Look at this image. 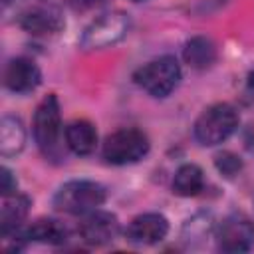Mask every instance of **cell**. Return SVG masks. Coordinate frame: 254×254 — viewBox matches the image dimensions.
<instances>
[{
	"label": "cell",
	"instance_id": "6da1fadb",
	"mask_svg": "<svg viewBox=\"0 0 254 254\" xmlns=\"http://www.w3.org/2000/svg\"><path fill=\"white\" fill-rule=\"evenodd\" d=\"M107 198L103 185L87 179H73L64 183L54 194V208L65 214L83 216L99 208Z\"/></svg>",
	"mask_w": 254,
	"mask_h": 254
},
{
	"label": "cell",
	"instance_id": "7a4b0ae2",
	"mask_svg": "<svg viewBox=\"0 0 254 254\" xmlns=\"http://www.w3.org/2000/svg\"><path fill=\"white\" fill-rule=\"evenodd\" d=\"M238 123H240L238 111L230 103H214L198 115L192 133L200 145L214 147L224 143L238 129Z\"/></svg>",
	"mask_w": 254,
	"mask_h": 254
},
{
	"label": "cell",
	"instance_id": "3957f363",
	"mask_svg": "<svg viewBox=\"0 0 254 254\" xmlns=\"http://www.w3.org/2000/svg\"><path fill=\"white\" fill-rule=\"evenodd\" d=\"M32 131L38 149L48 159H56L60 155V135H62V113L60 101L54 93L46 95L34 111Z\"/></svg>",
	"mask_w": 254,
	"mask_h": 254
},
{
	"label": "cell",
	"instance_id": "277c9868",
	"mask_svg": "<svg viewBox=\"0 0 254 254\" xmlns=\"http://www.w3.org/2000/svg\"><path fill=\"white\" fill-rule=\"evenodd\" d=\"M181 65L175 56H161L141 65L133 79L135 83L153 97H167L181 81Z\"/></svg>",
	"mask_w": 254,
	"mask_h": 254
},
{
	"label": "cell",
	"instance_id": "5b68a950",
	"mask_svg": "<svg viewBox=\"0 0 254 254\" xmlns=\"http://www.w3.org/2000/svg\"><path fill=\"white\" fill-rule=\"evenodd\" d=\"M129 30H131L129 14L121 10H111L91 20L85 26L79 44L83 50H105L121 42L129 34Z\"/></svg>",
	"mask_w": 254,
	"mask_h": 254
},
{
	"label": "cell",
	"instance_id": "8992f818",
	"mask_svg": "<svg viewBox=\"0 0 254 254\" xmlns=\"http://www.w3.org/2000/svg\"><path fill=\"white\" fill-rule=\"evenodd\" d=\"M149 149V137L141 129L125 127L105 137L101 155L109 165H131L147 157Z\"/></svg>",
	"mask_w": 254,
	"mask_h": 254
},
{
	"label": "cell",
	"instance_id": "52a82bcc",
	"mask_svg": "<svg viewBox=\"0 0 254 254\" xmlns=\"http://www.w3.org/2000/svg\"><path fill=\"white\" fill-rule=\"evenodd\" d=\"M214 238L222 252H248L254 246V224L248 216L232 212L226 218H222V222L216 226Z\"/></svg>",
	"mask_w": 254,
	"mask_h": 254
},
{
	"label": "cell",
	"instance_id": "ba28073f",
	"mask_svg": "<svg viewBox=\"0 0 254 254\" xmlns=\"http://www.w3.org/2000/svg\"><path fill=\"white\" fill-rule=\"evenodd\" d=\"M119 230H121L119 218L113 212L99 208L83 214V218L77 224L79 238L89 246H105L113 242L119 236Z\"/></svg>",
	"mask_w": 254,
	"mask_h": 254
},
{
	"label": "cell",
	"instance_id": "9c48e42d",
	"mask_svg": "<svg viewBox=\"0 0 254 254\" xmlns=\"http://www.w3.org/2000/svg\"><path fill=\"white\" fill-rule=\"evenodd\" d=\"M169 234V220L159 214V212H145L135 216L127 228H125V238L131 244L137 246H151L161 242Z\"/></svg>",
	"mask_w": 254,
	"mask_h": 254
},
{
	"label": "cell",
	"instance_id": "30bf717a",
	"mask_svg": "<svg viewBox=\"0 0 254 254\" xmlns=\"http://www.w3.org/2000/svg\"><path fill=\"white\" fill-rule=\"evenodd\" d=\"M20 26L32 36H54L64 28V18L56 6L32 4L20 14Z\"/></svg>",
	"mask_w": 254,
	"mask_h": 254
},
{
	"label": "cell",
	"instance_id": "8fae6325",
	"mask_svg": "<svg viewBox=\"0 0 254 254\" xmlns=\"http://www.w3.org/2000/svg\"><path fill=\"white\" fill-rule=\"evenodd\" d=\"M42 83V71L30 58H14L6 64L4 85L12 93L24 95L34 91Z\"/></svg>",
	"mask_w": 254,
	"mask_h": 254
},
{
	"label": "cell",
	"instance_id": "7c38bea8",
	"mask_svg": "<svg viewBox=\"0 0 254 254\" xmlns=\"http://www.w3.org/2000/svg\"><path fill=\"white\" fill-rule=\"evenodd\" d=\"M30 210V198L22 192H12L2 196V206H0V232L4 238H10L16 234Z\"/></svg>",
	"mask_w": 254,
	"mask_h": 254
},
{
	"label": "cell",
	"instance_id": "4fadbf2b",
	"mask_svg": "<svg viewBox=\"0 0 254 254\" xmlns=\"http://www.w3.org/2000/svg\"><path fill=\"white\" fill-rule=\"evenodd\" d=\"M64 139H65L67 149L79 157L91 155L97 147V131L93 123L87 119H75L67 123L64 131Z\"/></svg>",
	"mask_w": 254,
	"mask_h": 254
},
{
	"label": "cell",
	"instance_id": "5bb4252c",
	"mask_svg": "<svg viewBox=\"0 0 254 254\" xmlns=\"http://www.w3.org/2000/svg\"><path fill=\"white\" fill-rule=\"evenodd\" d=\"M22 234L26 240L42 242V244H64L67 240V228L64 222L56 218H38L26 228H22Z\"/></svg>",
	"mask_w": 254,
	"mask_h": 254
},
{
	"label": "cell",
	"instance_id": "9a60e30c",
	"mask_svg": "<svg viewBox=\"0 0 254 254\" xmlns=\"http://www.w3.org/2000/svg\"><path fill=\"white\" fill-rule=\"evenodd\" d=\"M26 145V127L20 117L4 115L0 123V155L4 159L18 155Z\"/></svg>",
	"mask_w": 254,
	"mask_h": 254
},
{
	"label": "cell",
	"instance_id": "2e32d148",
	"mask_svg": "<svg viewBox=\"0 0 254 254\" xmlns=\"http://www.w3.org/2000/svg\"><path fill=\"white\" fill-rule=\"evenodd\" d=\"M183 60L192 69H206L216 62V46L204 36H194L185 44Z\"/></svg>",
	"mask_w": 254,
	"mask_h": 254
},
{
	"label": "cell",
	"instance_id": "e0dca14e",
	"mask_svg": "<svg viewBox=\"0 0 254 254\" xmlns=\"http://www.w3.org/2000/svg\"><path fill=\"white\" fill-rule=\"evenodd\" d=\"M204 187V175L202 169L194 163H185L177 169L173 177V192L179 196H196Z\"/></svg>",
	"mask_w": 254,
	"mask_h": 254
},
{
	"label": "cell",
	"instance_id": "ac0fdd59",
	"mask_svg": "<svg viewBox=\"0 0 254 254\" xmlns=\"http://www.w3.org/2000/svg\"><path fill=\"white\" fill-rule=\"evenodd\" d=\"M214 218L206 212H198L194 216H190L185 224H183V232L181 238L187 246H200L204 244L208 238L214 236Z\"/></svg>",
	"mask_w": 254,
	"mask_h": 254
},
{
	"label": "cell",
	"instance_id": "d6986e66",
	"mask_svg": "<svg viewBox=\"0 0 254 254\" xmlns=\"http://www.w3.org/2000/svg\"><path fill=\"white\" fill-rule=\"evenodd\" d=\"M214 167L220 175H224L226 179H232L242 171V159L230 151H222L214 157Z\"/></svg>",
	"mask_w": 254,
	"mask_h": 254
},
{
	"label": "cell",
	"instance_id": "ffe728a7",
	"mask_svg": "<svg viewBox=\"0 0 254 254\" xmlns=\"http://www.w3.org/2000/svg\"><path fill=\"white\" fill-rule=\"evenodd\" d=\"M16 187H18V183H16V177L12 175V171L8 167H2L0 169V190H2V196L16 192Z\"/></svg>",
	"mask_w": 254,
	"mask_h": 254
},
{
	"label": "cell",
	"instance_id": "44dd1931",
	"mask_svg": "<svg viewBox=\"0 0 254 254\" xmlns=\"http://www.w3.org/2000/svg\"><path fill=\"white\" fill-rule=\"evenodd\" d=\"M103 0H75V4L77 6H81V8H91V6H99Z\"/></svg>",
	"mask_w": 254,
	"mask_h": 254
},
{
	"label": "cell",
	"instance_id": "7402d4cb",
	"mask_svg": "<svg viewBox=\"0 0 254 254\" xmlns=\"http://www.w3.org/2000/svg\"><path fill=\"white\" fill-rule=\"evenodd\" d=\"M248 85H250V89H254V71L248 75Z\"/></svg>",
	"mask_w": 254,
	"mask_h": 254
},
{
	"label": "cell",
	"instance_id": "603a6c76",
	"mask_svg": "<svg viewBox=\"0 0 254 254\" xmlns=\"http://www.w3.org/2000/svg\"><path fill=\"white\" fill-rule=\"evenodd\" d=\"M133 2H145V0H133Z\"/></svg>",
	"mask_w": 254,
	"mask_h": 254
}]
</instances>
